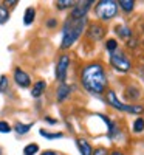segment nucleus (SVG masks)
I'll list each match as a JSON object with an SVG mask.
<instances>
[{
    "label": "nucleus",
    "instance_id": "393cba45",
    "mask_svg": "<svg viewBox=\"0 0 144 155\" xmlns=\"http://www.w3.org/2000/svg\"><path fill=\"white\" fill-rule=\"evenodd\" d=\"M93 155H107V152H106V150H104V149H96Z\"/></svg>",
    "mask_w": 144,
    "mask_h": 155
},
{
    "label": "nucleus",
    "instance_id": "c85d7f7f",
    "mask_svg": "<svg viewBox=\"0 0 144 155\" xmlns=\"http://www.w3.org/2000/svg\"><path fill=\"white\" fill-rule=\"evenodd\" d=\"M0 155H2V150H0Z\"/></svg>",
    "mask_w": 144,
    "mask_h": 155
},
{
    "label": "nucleus",
    "instance_id": "20e7f679",
    "mask_svg": "<svg viewBox=\"0 0 144 155\" xmlns=\"http://www.w3.org/2000/svg\"><path fill=\"white\" fill-rule=\"evenodd\" d=\"M107 102L112 107H115L118 110H123V112H129V113H142V110H144L141 106H127V104L119 102L113 90H109L107 92Z\"/></svg>",
    "mask_w": 144,
    "mask_h": 155
},
{
    "label": "nucleus",
    "instance_id": "aec40b11",
    "mask_svg": "<svg viewBox=\"0 0 144 155\" xmlns=\"http://www.w3.org/2000/svg\"><path fill=\"white\" fill-rule=\"evenodd\" d=\"M133 130L135 132H142L144 130V120L142 118H138L133 124Z\"/></svg>",
    "mask_w": 144,
    "mask_h": 155
},
{
    "label": "nucleus",
    "instance_id": "6e6552de",
    "mask_svg": "<svg viewBox=\"0 0 144 155\" xmlns=\"http://www.w3.org/2000/svg\"><path fill=\"white\" fill-rule=\"evenodd\" d=\"M14 81H16L20 87H28V85L31 84L30 76L25 73L23 70H20V68H16V71H14Z\"/></svg>",
    "mask_w": 144,
    "mask_h": 155
},
{
    "label": "nucleus",
    "instance_id": "2eb2a0df",
    "mask_svg": "<svg viewBox=\"0 0 144 155\" xmlns=\"http://www.w3.org/2000/svg\"><path fill=\"white\" fill-rule=\"evenodd\" d=\"M41 135H44L48 140H54V138H62L64 137L62 132H48V130H45V129H42V130H41Z\"/></svg>",
    "mask_w": 144,
    "mask_h": 155
},
{
    "label": "nucleus",
    "instance_id": "5701e85b",
    "mask_svg": "<svg viewBox=\"0 0 144 155\" xmlns=\"http://www.w3.org/2000/svg\"><path fill=\"white\" fill-rule=\"evenodd\" d=\"M6 88H8V78L2 76L0 78V92H5Z\"/></svg>",
    "mask_w": 144,
    "mask_h": 155
},
{
    "label": "nucleus",
    "instance_id": "f257e3e1",
    "mask_svg": "<svg viewBox=\"0 0 144 155\" xmlns=\"http://www.w3.org/2000/svg\"><path fill=\"white\" fill-rule=\"evenodd\" d=\"M82 85L88 90L90 93H102L107 87V76L104 71L102 65L99 64H88L82 70Z\"/></svg>",
    "mask_w": 144,
    "mask_h": 155
},
{
    "label": "nucleus",
    "instance_id": "1a4fd4ad",
    "mask_svg": "<svg viewBox=\"0 0 144 155\" xmlns=\"http://www.w3.org/2000/svg\"><path fill=\"white\" fill-rule=\"evenodd\" d=\"M88 37L93 39V41H99L104 37V30L99 25H90L88 27Z\"/></svg>",
    "mask_w": 144,
    "mask_h": 155
},
{
    "label": "nucleus",
    "instance_id": "423d86ee",
    "mask_svg": "<svg viewBox=\"0 0 144 155\" xmlns=\"http://www.w3.org/2000/svg\"><path fill=\"white\" fill-rule=\"evenodd\" d=\"M68 65H70V58L67 54L61 56L59 62H57V67H56V78L57 81L64 82L65 78H67V70H68Z\"/></svg>",
    "mask_w": 144,
    "mask_h": 155
},
{
    "label": "nucleus",
    "instance_id": "9d476101",
    "mask_svg": "<svg viewBox=\"0 0 144 155\" xmlns=\"http://www.w3.org/2000/svg\"><path fill=\"white\" fill-rule=\"evenodd\" d=\"M77 146H79L81 155H93V149L88 144V141L84 138H77Z\"/></svg>",
    "mask_w": 144,
    "mask_h": 155
},
{
    "label": "nucleus",
    "instance_id": "412c9836",
    "mask_svg": "<svg viewBox=\"0 0 144 155\" xmlns=\"http://www.w3.org/2000/svg\"><path fill=\"white\" fill-rule=\"evenodd\" d=\"M56 6H57L59 9H64V8L73 6V2H71V0H59V2L56 3Z\"/></svg>",
    "mask_w": 144,
    "mask_h": 155
},
{
    "label": "nucleus",
    "instance_id": "4be33fe9",
    "mask_svg": "<svg viewBox=\"0 0 144 155\" xmlns=\"http://www.w3.org/2000/svg\"><path fill=\"white\" fill-rule=\"evenodd\" d=\"M106 47H107V50L110 51V53H113V51H116V48H118V44H116L115 39H109Z\"/></svg>",
    "mask_w": 144,
    "mask_h": 155
},
{
    "label": "nucleus",
    "instance_id": "bb28decb",
    "mask_svg": "<svg viewBox=\"0 0 144 155\" xmlns=\"http://www.w3.org/2000/svg\"><path fill=\"white\" fill-rule=\"evenodd\" d=\"M48 25H50V27H54V25H56V20H50Z\"/></svg>",
    "mask_w": 144,
    "mask_h": 155
},
{
    "label": "nucleus",
    "instance_id": "f3484780",
    "mask_svg": "<svg viewBox=\"0 0 144 155\" xmlns=\"http://www.w3.org/2000/svg\"><path fill=\"white\" fill-rule=\"evenodd\" d=\"M9 17V12H8V8L3 6V5H0V23H5Z\"/></svg>",
    "mask_w": 144,
    "mask_h": 155
},
{
    "label": "nucleus",
    "instance_id": "6ab92c4d",
    "mask_svg": "<svg viewBox=\"0 0 144 155\" xmlns=\"http://www.w3.org/2000/svg\"><path fill=\"white\" fill-rule=\"evenodd\" d=\"M23 150H25V155H34V153L39 150V146H37L36 143H33V144H28Z\"/></svg>",
    "mask_w": 144,
    "mask_h": 155
},
{
    "label": "nucleus",
    "instance_id": "cd10ccee",
    "mask_svg": "<svg viewBox=\"0 0 144 155\" xmlns=\"http://www.w3.org/2000/svg\"><path fill=\"white\" fill-rule=\"evenodd\" d=\"M112 155H124V153H121V152H118V150H115V152H113Z\"/></svg>",
    "mask_w": 144,
    "mask_h": 155
},
{
    "label": "nucleus",
    "instance_id": "9b49d317",
    "mask_svg": "<svg viewBox=\"0 0 144 155\" xmlns=\"http://www.w3.org/2000/svg\"><path fill=\"white\" fill-rule=\"evenodd\" d=\"M116 33L119 34V37L124 39V41H129V39L132 37V31H130L129 27H126V25H118V27H116Z\"/></svg>",
    "mask_w": 144,
    "mask_h": 155
},
{
    "label": "nucleus",
    "instance_id": "dca6fc26",
    "mask_svg": "<svg viewBox=\"0 0 144 155\" xmlns=\"http://www.w3.org/2000/svg\"><path fill=\"white\" fill-rule=\"evenodd\" d=\"M31 126H33V124H22V123H17V124L14 126V129H16V132H17V134L23 135V134H27V132L30 130Z\"/></svg>",
    "mask_w": 144,
    "mask_h": 155
},
{
    "label": "nucleus",
    "instance_id": "7ed1b4c3",
    "mask_svg": "<svg viewBox=\"0 0 144 155\" xmlns=\"http://www.w3.org/2000/svg\"><path fill=\"white\" fill-rule=\"evenodd\" d=\"M96 16L102 20H110L116 16V11H118V6L113 0H102L96 5Z\"/></svg>",
    "mask_w": 144,
    "mask_h": 155
},
{
    "label": "nucleus",
    "instance_id": "f8f14e48",
    "mask_svg": "<svg viewBox=\"0 0 144 155\" xmlns=\"http://www.w3.org/2000/svg\"><path fill=\"white\" fill-rule=\"evenodd\" d=\"M45 87H47V84H45L44 81L36 82V84H34V87H33V90H31V95H33L34 98H39V96H41V95L44 93Z\"/></svg>",
    "mask_w": 144,
    "mask_h": 155
},
{
    "label": "nucleus",
    "instance_id": "a211bd4d",
    "mask_svg": "<svg viewBox=\"0 0 144 155\" xmlns=\"http://www.w3.org/2000/svg\"><path fill=\"white\" fill-rule=\"evenodd\" d=\"M119 6L124 9V11H132L133 9V2H132V0H121V2H119Z\"/></svg>",
    "mask_w": 144,
    "mask_h": 155
},
{
    "label": "nucleus",
    "instance_id": "ddd939ff",
    "mask_svg": "<svg viewBox=\"0 0 144 155\" xmlns=\"http://www.w3.org/2000/svg\"><path fill=\"white\" fill-rule=\"evenodd\" d=\"M68 95H70V87L65 85V84H62V85L57 88V101H59V102L65 101V98H67Z\"/></svg>",
    "mask_w": 144,
    "mask_h": 155
},
{
    "label": "nucleus",
    "instance_id": "b1692460",
    "mask_svg": "<svg viewBox=\"0 0 144 155\" xmlns=\"http://www.w3.org/2000/svg\"><path fill=\"white\" fill-rule=\"evenodd\" d=\"M0 132H2V134H8V132H11L9 124L5 123V121H0Z\"/></svg>",
    "mask_w": 144,
    "mask_h": 155
},
{
    "label": "nucleus",
    "instance_id": "4468645a",
    "mask_svg": "<svg viewBox=\"0 0 144 155\" xmlns=\"http://www.w3.org/2000/svg\"><path fill=\"white\" fill-rule=\"evenodd\" d=\"M34 14H36L34 8H28L27 11H25V16H23V23H25V25H31V23H33V20H34Z\"/></svg>",
    "mask_w": 144,
    "mask_h": 155
},
{
    "label": "nucleus",
    "instance_id": "f03ea898",
    "mask_svg": "<svg viewBox=\"0 0 144 155\" xmlns=\"http://www.w3.org/2000/svg\"><path fill=\"white\" fill-rule=\"evenodd\" d=\"M84 25H85V19H68L65 22L64 27V39H62V48H68L71 47L77 39L81 37L82 31H84Z\"/></svg>",
    "mask_w": 144,
    "mask_h": 155
},
{
    "label": "nucleus",
    "instance_id": "0eeeda50",
    "mask_svg": "<svg viewBox=\"0 0 144 155\" xmlns=\"http://www.w3.org/2000/svg\"><path fill=\"white\" fill-rule=\"evenodd\" d=\"M88 6H90V2H85V3H79V5H76V8L73 9L71 17H70V19H74V20L85 19V12H87Z\"/></svg>",
    "mask_w": 144,
    "mask_h": 155
},
{
    "label": "nucleus",
    "instance_id": "39448f33",
    "mask_svg": "<svg viewBox=\"0 0 144 155\" xmlns=\"http://www.w3.org/2000/svg\"><path fill=\"white\" fill-rule=\"evenodd\" d=\"M110 64L119 71H127L130 68V61L124 56V53H121V51H113L112 58H110Z\"/></svg>",
    "mask_w": 144,
    "mask_h": 155
},
{
    "label": "nucleus",
    "instance_id": "a878e982",
    "mask_svg": "<svg viewBox=\"0 0 144 155\" xmlns=\"http://www.w3.org/2000/svg\"><path fill=\"white\" fill-rule=\"evenodd\" d=\"M42 155H59V153H56V152H53V150H47V152H44Z\"/></svg>",
    "mask_w": 144,
    "mask_h": 155
}]
</instances>
